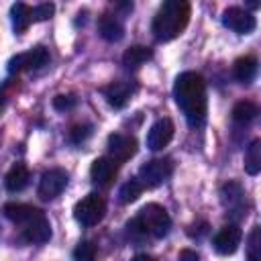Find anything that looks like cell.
<instances>
[{"label":"cell","instance_id":"7c38bea8","mask_svg":"<svg viewBox=\"0 0 261 261\" xmlns=\"http://www.w3.org/2000/svg\"><path fill=\"white\" fill-rule=\"evenodd\" d=\"M173 122L169 118H159L157 122H153V126L147 133V147L151 151H159L163 149L171 139H173Z\"/></svg>","mask_w":261,"mask_h":261},{"label":"cell","instance_id":"2e32d148","mask_svg":"<svg viewBox=\"0 0 261 261\" xmlns=\"http://www.w3.org/2000/svg\"><path fill=\"white\" fill-rule=\"evenodd\" d=\"M98 31H100V37L106 39V41H110V43L120 41L122 35H124L122 24H120L114 16H110V14H102V16H100V20H98Z\"/></svg>","mask_w":261,"mask_h":261},{"label":"cell","instance_id":"484cf974","mask_svg":"<svg viewBox=\"0 0 261 261\" xmlns=\"http://www.w3.org/2000/svg\"><path fill=\"white\" fill-rule=\"evenodd\" d=\"M241 196H243V192H241V186H239V184H226V186L222 188V200H224V202L228 200V206L241 202Z\"/></svg>","mask_w":261,"mask_h":261},{"label":"cell","instance_id":"f546056e","mask_svg":"<svg viewBox=\"0 0 261 261\" xmlns=\"http://www.w3.org/2000/svg\"><path fill=\"white\" fill-rule=\"evenodd\" d=\"M130 261H155L151 255H145V253H139V255H135Z\"/></svg>","mask_w":261,"mask_h":261},{"label":"cell","instance_id":"9a60e30c","mask_svg":"<svg viewBox=\"0 0 261 261\" xmlns=\"http://www.w3.org/2000/svg\"><path fill=\"white\" fill-rule=\"evenodd\" d=\"M27 184H29V169H27V165L14 163V165L8 169L6 177H4L6 190H8V192H20V190L27 188Z\"/></svg>","mask_w":261,"mask_h":261},{"label":"cell","instance_id":"cb8c5ba5","mask_svg":"<svg viewBox=\"0 0 261 261\" xmlns=\"http://www.w3.org/2000/svg\"><path fill=\"white\" fill-rule=\"evenodd\" d=\"M249 261H261V230L255 226L249 234Z\"/></svg>","mask_w":261,"mask_h":261},{"label":"cell","instance_id":"83f0119b","mask_svg":"<svg viewBox=\"0 0 261 261\" xmlns=\"http://www.w3.org/2000/svg\"><path fill=\"white\" fill-rule=\"evenodd\" d=\"M55 12V6L51 2H45V4H39L33 8V20H47L51 14Z\"/></svg>","mask_w":261,"mask_h":261},{"label":"cell","instance_id":"7402d4cb","mask_svg":"<svg viewBox=\"0 0 261 261\" xmlns=\"http://www.w3.org/2000/svg\"><path fill=\"white\" fill-rule=\"evenodd\" d=\"M141 192H143V186L139 184V179H128L126 184H122V188L118 192V200L122 204H130L141 196Z\"/></svg>","mask_w":261,"mask_h":261},{"label":"cell","instance_id":"d4e9b609","mask_svg":"<svg viewBox=\"0 0 261 261\" xmlns=\"http://www.w3.org/2000/svg\"><path fill=\"white\" fill-rule=\"evenodd\" d=\"M77 104L75 96L73 94H59L53 98V108L59 110V112H65V110H71L73 106Z\"/></svg>","mask_w":261,"mask_h":261},{"label":"cell","instance_id":"277c9868","mask_svg":"<svg viewBox=\"0 0 261 261\" xmlns=\"http://www.w3.org/2000/svg\"><path fill=\"white\" fill-rule=\"evenodd\" d=\"M126 228L133 237H155L163 239L171 228V218L167 210L159 204H147L139 210V214L126 222Z\"/></svg>","mask_w":261,"mask_h":261},{"label":"cell","instance_id":"5bb4252c","mask_svg":"<svg viewBox=\"0 0 261 261\" xmlns=\"http://www.w3.org/2000/svg\"><path fill=\"white\" fill-rule=\"evenodd\" d=\"M130 94H133V86L128 82H114L108 88H104V96H106L108 104L114 108H122L128 102Z\"/></svg>","mask_w":261,"mask_h":261},{"label":"cell","instance_id":"e0dca14e","mask_svg":"<svg viewBox=\"0 0 261 261\" xmlns=\"http://www.w3.org/2000/svg\"><path fill=\"white\" fill-rule=\"evenodd\" d=\"M232 73L241 84H249L257 73V59L253 55L239 57L234 61V65H232Z\"/></svg>","mask_w":261,"mask_h":261},{"label":"cell","instance_id":"4fadbf2b","mask_svg":"<svg viewBox=\"0 0 261 261\" xmlns=\"http://www.w3.org/2000/svg\"><path fill=\"white\" fill-rule=\"evenodd\" d=\"M118 173V163L110 157H98L90 167V177L98 186H110Z\"/></svg>","mask_w":261,"mask_h":261},{"label":"cell","instance_id":"ffe728a7","mask_svg":"<svg viewBox=\"0 0 261 261\" xmlns=\"http://www.w3.org/2000/svg\"><path fill=\"white\" fill-rule=\"evenodd\" d=\"M245 171L249 175H257L261 171V141L255 139L249 149H247V155H245Z\"/></svg>","mask_w":261,"mask_h":261},{"label":"cell","instance_id":"ba28073f","mask_svg":"<svg viewBox=\"0 0 261 261\" xmlns=\"http://www.w3.org/2000/svg\"><path fill=\"white\" fill-rule=\"evenodd\" d=\"M222 24L239 35H249L257 27V20L249 10L239 8V6H228L222 12Z\"/></svg>","mask_w":261,"mask_h":261},{"label":"cell","instance_id":"52a82bcc","mask_svg":"<svg viewBox=\"0 0 261 261\" xmlns=\"http://www.w3.org/2000/svg\"><path fill=\"white\" fill-rule=\"evenodd\" d=\"M47 63H49V53H47V49H45V47H35V49H31V51H27V53L14 55V57L8 61V71H10V73H18V71H22V69L35 71V69L45 67Z\"/></svg>","mask_w":261,"mask_h":261},{"label":"cell","instance_id":"3957f363","mask_svg":"<svg viewBox=\"0 0 261 261\" xmlns=\"http://www.w3.org/2000/svg\"><path fill=\"white\" fill-rule=\"evenodd\" d=\"M190 20V4L184 0H167L159 6L153 18V35L157 41L175 39Z\"/></svg>","mask_w":261,"mask_h":261},{"label":"cell","instance_id":"9c48e42d","mask_svg":"<svg viewBox=\"0 0 261 261\" xmlns=\"http://www.w3.org/2000/svg\"><path fill=\"white\" fill-rule=\"evenodd\" d=\"M65 186H67V173L63 169L55 167V169H49V171L43 173L37 192H39V198L53 200V198H57L65 190Z\"/></svg>","mask_w":261,"mask_h":261},{"label":"cell","instance_id":"8fae6325","mask_svg":"<svg viewBox=\"0 0 261 261\" xmlns=\"http://www.w3.org/2000/svg\"><path fill=\"white\" fill-rule=\"evenodd\" d=\"M241 237H243V232H241V228H239L237 224H226V226H222V228L216 232L214 241H212L214 251L220 253V255H232V253L239 249Z\"/></svg>","mask_w":261,"mask_h":261},{"label":"cell","instance_id":"603a6c76","mask_svg":"<svg viewBox=\"0 0 261 261\" xmlns=\"http://www.w3.org/2000/svg\"><path fill=\"white\" fill-rule=\"evenodd\" d=\"M73 259L75 261H94L96 259V245L92 241H80L77 247L73 249Z\"/></svg>","mask_w":261,"mask_h":261},{"label":"cell","instance_id":"7a4b0ae2","mask_svg":"<svg viewBox=\"0 0 261 261\" xmlns=\"http://www.w3.org/2000/svg\"><path fill=\"white\" fill-rule=\"evenodd\" d=\"M4 216L20 226L22 237L29 243H47L51 239V224L45 212L35 206L10 202L4 206Z\"/></svg>","mask_w":261,"mask_h":261},{"label":"cell","instance_id":"d6986e66","mask_svg":"<svg viewBox=\"0 0 261 261\" xmlns=\"http://www.w3.org/2000/svg\"><path fill=\"white\" fill-rule=\"evenodd\" d=\"M151 49L149 47H143V45H135V47H130V49H126L124 51V55H122V63L126 65V67H139V65H143L145 61H149L151 59Z\"/></svg>","mask_w":261,"mask_h":261},{"label":"cell","instance_id":"5b68a950","mask_svg":"<svg viewBox=\"0 0 261 261\" xmlns=\"http://www.w3.org/2000/svg\"><path fill=\"white\" fill-rule=\"evenodd\" d=\"M104 212H106V202L102 196L98 194H88L84 196L75 206H73V216L80 224L84 226H94L98 224L102 218H104Z\"/></svg>","mask_w":261,"mask_h":261},{"label":"cell","instance_id":"ac0fdd59","mask_svg":"<svg viewBox=\"0 0 261 261\" xmlns=\"http://www.w3.org/2000/svg\"><path fill=\"white\" fill-rule=\"evenodd\" d=\"M10 16H12V29H14V33H24L27 27L31 24V20H33V8L27 6L24 2H16L10 8Z\"/></svg>","mask_w":261,"mask_h":261},{"label":"cell","instance_id":"f1b7e54d","mask_svg":"<svg viewBox=\"0 0 261 261\" xmlns=\"http://www.w3.org/2000/svg\"><path fill=\"white\" fill-rule=\"evenodd\" d=\"M179 261H200V257H198V253H194L190 249H184L179 253Z\"/></svg>","mask_w":261,"mask_h":261},{"label":"cell","instance_id":"30bf717a","mask_svg":"<svg viewBox=\"0 0 261 261\" xmlns=\"http://www.w3.org/2000/svg\"><path fill=\"white\" fill-rule=\"evenodd\" d=\"M108 151H110V159H114V161H128L137 153V141L130 135L112 133L108 137Z\"/></svg>","mask_w":261,"mask_h":261},{"label":"cell","instance_id":"44dd1931","mask_svg":"<svg viewBox=\"0 0 261 261\" xmlns=\"http://www.w3.org/2000/svg\"><path fill=\"white\" fill-rule=\"evenodd\" d=\"M255 116H257V106L249 100H241L232 108V120L239 124H249Z\"/></svg>","mask_w":261,"mask_h":261},{"label":"cell","instance_id":"6da1fadb","mask_svg":"<svg viewBox=\"0 0 261 261\" xmlns=\"http://www.w3.org/2000/svg\"><path fill=\"white\" fill-rule=\"evenodd\" d=\"M173 96L190 126H200L206 118V84L196 71H184L173 84Z\"/></svg>","mask_w":261,"mask_h":261},{"label":"cell","instance_id":"4316f807","mask_svg":"<svg viewBox=\"0 0 261 261\" xmlns=\"http://www.w3.org/2000/svg\"><path fill=\"white\" fill-rule=\"evenodd\" d=\"M90 133H92V126H88V124H75L69 130V141L75 143V145H80V143H84L90 137Z\"/></svg>","mask_w":261,"mask_h":261},{"label":"cell","instance_id":"8992f818","mask_svg":"<svg viewBox=\"0 0 261 261\" xmlns=\"http://www.w3.org/2000/svg\"><path fill=\"white\" fill-rule=\"evenodd\" d=\"M173 171V163L171 159H151L147 163L141 165L139 169V184L145 188H155V186H161Z\"/></svg>","mask_w":261,"mask_h":261}]
</instances>
